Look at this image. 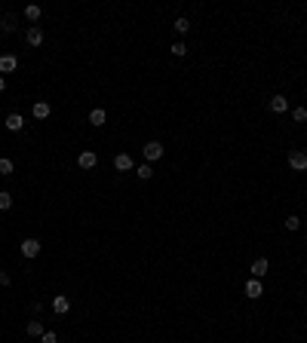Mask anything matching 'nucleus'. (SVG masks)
I'll return each instance as SVG.
<instances>
[{"label": "nucleus", "mask_w": 307, "mask_h": 343, "mask_svg": "<svg viewBox=\"0 0 307 343\" xmlns=\"http://www.w3.org/2000/svg\"><path fill=\"white\" fill-rule=\"evenodd\" d=\"M246 294L252 297V300H255V297H261V294H264V288H261V282H258L255 276H252V279L246 282Z\"/></svg>", "instance_id": "4468645a"}, {"label": "nucleus", "mask_w": 307, "mask_h": 343, "mask_svg": "<svg viewBox=\"0 0 307 343\" xmlns=\"http://www.w3.org/2000/svg\"><path fill=\"white\" fill-rule=\"evenodd\" d=\"M298 227H301V218H298V214H289V218H286V230H298Z\"/></svg>", "instance_id": "412c9836"}, {"label": "nucleus", "mask_w": 307, "mask_h": 343, "mask_svg": "<svg viewBox=\"0 0 307 343\" xmlns=\"http://www.w3.org/2000/svg\"><path fill=\"white\" fill-rule=\"evenodd\" d=\"M40 343H59V337H55V334H52V331H47V334H43V337H40Z\"/></svg>", "instance_id": "b1692460"}, {"label": "nucleus", "mask_w": 307, "mask_h": 343, "mask_svg": "<svg viewBox=\"0 0 307 343\" xmlns=\"http://www.w3.org/2000/svg\"><path fill=\"white\" fill-rule=\"evenodd\" d=\"M3 89H6V77L0 74V92H3Z\"/></svg>", "instance_id": "bb28decb"}, {"label": "nucleus", "mask_w": 307, "mask_h": 343, "mask_svg": "<svg viewBox=\"0 0 307 343\" xmlns=\"http://www.w3.org/2000/svg\"><path fill=\"white\" fill-rule=\"evenodd\" d=\"M292 120H295V123H304V120H307V107H295V110H292Z\"/></svg>", "instance_id": "5701e85b"}, {"label": "nucleus", "mask_w": 307, "mask_h": 343, "mask_svg": "<svg viewBox=\"0 0 307 343\" xmlns=\"http://www.w3.org/2000/svg\"><path fill=\"white\" fill-rule=\"evenodd\" d=\"M135 175H139L142 181H151V178H154V166H151V163H142V166H135Z\"/></svg>", "instance_id": "2eb2a0df"}, {"label": "nucleus", "mask_w": 307, "mask_h": 343, "mask_svg": "<svg viewBox=\"0 0 307 343\" xmlns=\"http://www.w3.org/2000/svg\"><path fill=\"white\" fill-rule=\"evenodd\" d=\"M9 209H13V196L3 190V193H0V212H9Z\"/></svg>", "instance_id": "a211bd4d"}, {"label": "nucleus", "mask_w": 307, "mask_h": 343, "mask_svg": "<svg viewBox=\"0 0 307 343\" xmlns=\"http://www.w3.org/2000/svg\"><path fill=\"white\" fill-rule=\"evenodd\" d=\"M169 52H172L175 59H181V55H188V46H185V43L178 40V43H172V49H169Z\"/></svg>", "instance_id": "aec40b11"}, {"label": "nucleus", "mask_w": 307, "mask_h": 343, "mask_svg": "<svg viewBox=\"0 0 307 343\" xmlns=\"http://www.w3.org/2000/svg\"><path fill=\"white\" fill-rule=\"evenodd\" d=\"M95 163H98L95 150H80V156H77V166L80 169H95Z\"/></svg>", "instance_id": "39448f33"}, {"label": "nucleus", "mask_w": 307, "mask_h": 343, "mask_svg": "<svg viewBox=\"0 0 307 343\" xmlns=\"http://www.w3.org/2000/svg\"><path fill=\"white\" fill-rule=\"evenodd\" d=\"M52 310L59 313V316H65L68 310H71V300H68V294H55V297H52Z\"/></svg>", "instance_id": "423d86ee"}, {"label": "nucleus", "mask_w": 307, "mask_h": 343, "mask_svg": "<svg viewBox=\"0 0 307 343\" xmlns=\"http://www.w3.org/2000/svg\"><path fill=\"white\" fill-rule=\"evenodd\" d=\"M105 120H108V113H105V107H95L93 113H89V123H93V126H105Z\"/></svg>", "instance_id": "dca6fc26"}, {"label": "nucleus", "mask_w": 307, "mask_h": 343, "mask_svg": "<svg viewBox=\"0 0 307 343\" xmlns=\"http://www.w3.org/2000/svg\"><path fill=\"white\" fill-rule=\"evenodd\" d=\"M267 107L274 110V113H286V110H289V98H283V95H274V98L267 101Z\"/></svg>", "instance_id": "6e6552de"}, {"label": "nucleus", "mask_w": 307, "mask_h": 343, "mask_svg": "<svg viewBox=\"0 0 307 343\" xmlns=\"http://www.w3.org/2000/svg\"><path fill=\"white\" fill-rule=\"evenodd\" d=\"M40 310H43V303H40V300H34V303H31V313H34V316H40Z\"/></svg>", "instance_id": "393cba45"}, {"label": "nucleus", "mask_w": 307, "mask_h": 343, "mask_svg": "<svg viewBox=\"0 0 307 343\" xmlns=\"http://www.w3.org/2000/svg\"><path fill=\"white\" fill-rule=\"evenodd\" d=\"M142 153H144V163H157V159L166 153V147H163L160 141H147V144L142 147Z\"/></svg>", "instance_id": "f257e3e1"}, {"label": "nucleus", "mask_w": 307, "mask_h": 343, "mask_svg": "<svg viewBox=\"0 0 307 343\" xmlns=\"http://www.w3.org/2000/svg\"><path fill=\"white\" fill-rule=\"evenodd\" d=\"M31 113H34V117H37V120H47V117H49V113H52V107L47 105V101H34V107H31Z\"/></svg>", "instance_id": "9b49d317"}, {"label": "nucleus", "mask_w": 307, "mask_h": 343, "mask_svg": "<svg viewBox=\"0 0 307 343\" xmlns=\"http://www.w3.org/2000/svg\"><path fill=\"white\" fill-rule=\"evenodd\" d=\"M25 331H28V337H43V334H47V328H43V322H40V319H31Z\"/></svg>", "instance_id": "f8f14e48"}, {"label": "nucleus", "mask_w": 307, "mask_h": 343, "mask_svg": "<svg viewBox=\"0 0 307 343\" xmlns=\"http://www.w3.org/2000/svg\"><path fill=\"white\" fill-rule=\"evenodd\" d=\"M289 166H292V172H307V153L304 150H289Z\"/></svg>", "instance_id": "f03ea898"}, {"label": "nucleus", "mask_w": 307, "mask_h": 343, "mask_svg": "<svg viewBox=\"0 0 307 343\" xmlns=\"http://www.w3.org/2000/svg\"><path fill=\"white\" fill-rule=\"evenodd\" d=\"M267 270H270L267 257H258L255 264H252V276H255V279H261V276H267Z\"/></svg>", "instance_id": "ddd939ff"}, {"label": "nucleus", "mask_w": 307, "mask_h": 343, "mask_svg": "<svg viewBox=\"0 0 307 343\" xmlns=\"http://www.w3.org/2000/svg\"><path fill=\"white\" fill-rule=\"evenodd\" d=\"M114 169L117 172H135V159L129 153H117L114 156Z\"/></svg>", "instance_id": "7ed1b4c3"}, {"label": "nucleus", "mask_w": 307, "mask_h": 343, "mask_svg": "<svg viewBox=\"0 0 307 343\" xmlns=\"http://www.w3.org/2000/svg\"><path fill=\"white\" fill-rule=\"evenodd\" d=\"M9 282H13V279H9V273H6V270H0V285H9Z\"/></svg>", "instance_id": "a878e982"}, {"label": "nucleus", "mask_w": 307, "mask_h": 343, "mask_svg": "<svg viewBox=\"0 0 307 343\" xmlns=\"http://www.w3.org/2000/svg\"><path fill=\"white\" fill-rule=\"evenodd\" d=\"M40 16H43V9H40L37 3H31V6H25V19H28V21H37Z\"/></svg>", "instance_id": "f3484780"}, {"label": "nucleus", "mask_w": 307, "mask_h": 343, "mask_svg": "<svg viewBox=\"0 0 307 343\" xmlns=\"http://www.w3.org/2000/svg\"><path fill=\"white\" fill-rule=\"evenodd\" d=\"M19 67V59L16 55H0V74H13Z\"/></svg>", "instance_id": "0eeeda50"}, {"label": "nucleus", "mask_w": 307, "mask_h": 343, "mask_svg": "<svg viewBox=\"0 0 307 343\" xmlns=\"http://www.w3.org/2000/svg\"><path fill=\"white\" fill-rule=\"evenodd\" d=\"M172 28H175V34H188V31H190V21H188V19H175Z\"/></svg>", "instance_id": "6ab92c4d"}, {"label": "nucleus", "mask_w": 307, "mask_h": 343, "mask_svg": "<svg viewBox=\"0 0 307 343\" xmlns=\"http://www.w3.org/2000/svg\"><path fill=\"white\" fill-rule=\"evenodd\" d=\"M9 172H13V159L0 156V175H9Z\"/></svg>", "instance_id": "4be33fe9"}, {"label": "nucleus", "mask_w": 307, "mask_h": 343, "mask_svg": "<svg viewBox=\"0 0 307 343\" xmlns=\"http://www.w3.org/2000/svg\"><path fill=\"white\" fill-rule=\"evenodd\" d=\"M6 129L9 132H22V129H25V117H22V113H9V117H6Z\"/></svg>", "instance_id": "1a4fd4ad"}, {"label": "nucleus", "mask_w": 307, "mask_h": 343, "mask_svg": "<svg viewBox=\"0 0 307 343\" xmlns=\"http://www.w3.org/2000/svg\"><path fill=\"white\" fill-rule=\"evenodd\" d=\"M25 40H28V46H40V43H43V31L37 25H31L28 34H25Z\"/></svg>", "instance_id": "9d476101"}, {"label": "nucleus", "mask_w": 307, "mask_h": 343, "mask_svg": "<svg viewBox=\"0 0 307 343\" xmlns=\"http://www.w3.org/2000/svg\"><path fill=\"white\" fill-rule=\"evenodd\" d=\"M19 251H22V257H37L40 255V242H37V239H25V242H22L19 245Z\"/></svg>", "instance_id": "20e7f679"}]
</instances>
